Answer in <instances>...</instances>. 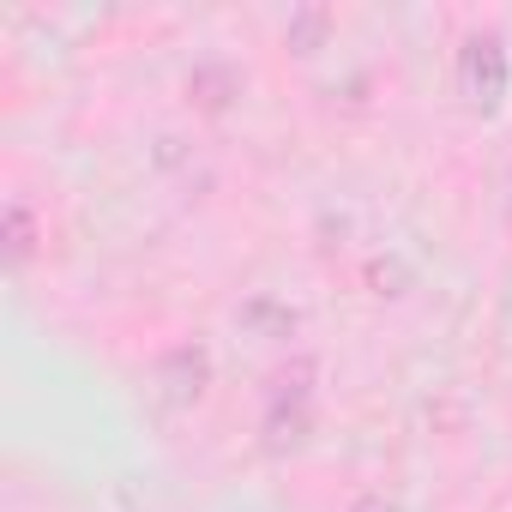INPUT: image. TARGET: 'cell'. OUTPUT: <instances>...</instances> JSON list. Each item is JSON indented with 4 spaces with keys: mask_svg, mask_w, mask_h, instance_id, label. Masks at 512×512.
<instances>
[{
    "mask_svg": "<svg viewBox=\"0 0 512 512\" xmlns=\"http://www.w3.org/2000/svg\"><path fill=\"white\" fill-rule=\"evenodd\" d=\"M458 85H464V97L488 115V109H500V97L512 91V55H506V43L494 37V31H476L470 43H464V55H458Z\"/></svg>",
    "mask_w": 512,
    "mask_h": 512,
    "instance_id": "obj_1",
    "label": "cell"
},
{
    "mask_svg": "<svg viewBox=\"0 0 512 512\" xmlns=\"http://www.w3.org/2000/svg\"><path fill=\"white\" fill-rule=\"evenodd\" d=\"M151 386H157V404H163V410L199 404L205 386H211V350H205V344H175V350H163L157 368H151Z\"/></svg>",
    "mask_w": 512,
    "mask_h": 512,
    "instance_id": "obj_2",
    "label": "cell"
},
{
    "mask_svg": "<svg viewBox=\"0 0 512 512\" xmlns=\"http://www.w3.org/2000/svg\"><path fill=\"white\" fill-rule=\"evenodd\" d=\"M187 91L199 97V109H211V115H217V109H229V97H241V79H235L223 61H199V67H193V79H187Z\"/></svg>",
    "mask_w": 512,
    "mask_h": 512,
    "instance_id": "obj_3",
    "label": "cell"
},
{
    "mask_svg": "<svg viewBox=\"0 0 512 512\" xmlns=\"http://www.w3.org/2000/svg\"><path fill=\"white\" fill-rule=\"evenodd\" d=\"M31 247H37V223H31V211L13 199V205H7V253L25 266V260H31Z\"/></svg>",
    "mask_w": 512,
    "mask_h": 512,
    "instance_id": "obj_4",
    "label": "cell"
},
{
    "mask_svg": "<svg viewBox=\"0 0 512 512\" xmlns=\"http://www.w3.org/2000/svg\"><path fill=\"white\" fill-rule=\"evenodd\" d=\"M326 25H332L326 13H296L284 37H290V49H302V55H314V49H320V37H326Z\"/></svg>",
    "mask_w": 512,
    "mask_h": 512,
    "instance_id": "obj_5",
    "label": "cell"
},
{
    "mask_svg": "<svg viewBox=\"0 0 512 512\" xmlns=\"http://www.w3.org/2000/svg\"><path fill=\"white\" fill-rule=\"evenodd\" d=\"M241 326H272V332L284 338V332H296V314L278 308V302H247V308H241Z\"/></svg>",
    "mask_w": 512,
    "mask_h": 512,
    "instance_id": "obj_6",
    "label": "cell"
},
{
    "mask_svg": "<svg viewBox=\"0 0 512 512\" xmlns=\"http://www.w3.org/2000/svg\"><path fill=\"white\" fill-rule=\"evenodd\" d=\"M350 512H398V500H386V494H362Z\"/></svg>",
    "mask_w": 512,
    "mask_h": 512,
    "instance_id": "obj_7",
    "label": "cell"
}]
</instances>
